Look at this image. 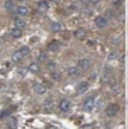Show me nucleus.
<instances>
[{
    "mask_svg": "<svg viewBox=\"0 0 128 129\" xmlns=\"http://www.w3.org/2000/svg\"><path fill=\"white\" fill-rule=\"evenodd\" d=\"M95 101H96V96H95V94L88 96V97L83 100V103H82L83 111H92V110H93V107H95Z\"/></svg>",
    "mask_w": 128,
    "mask_h": 129,
    "instance_id": "obj_1",
    "label": "nucleus"
},
{
    "mask_svg": "<svg viewBox=\"0 0 128 129\" xmlns=\"http://www.w3.org/2000/svg\"><path fill=\"white\" fill-rule=\"evenodd\" d=\"M118 111H120V107H118V104H116V103H111L106 107V115H107V117H116V115L118 114Z\"/></svg>",
    "mask_w": 128,
    "mask_h": 129,
    "instance_id": "obj_2",
    "label": "nucleus"
},
{
    "mask_svg": "<svg viewBox=\"0 0 128 129\" xmlns=\"http://www.w3.org/2000/svg\"><path fill=\"white\" fill-rule=\"evenodd\" d=\"M70 108H71V103H70V100H67V99L60 100V103H58V110H60L61 112H68Z\"/></svg>",
    "mask_w": 128,
    "mask_h": 129,
    "instance_id": "obj_3",
    "label": "nucleus"
},
{
    "mask_svg": "<svg viewBox=\"0 0 128 129\" xmlns=\"http://www.w3.org/2000/svg\"><path fill=\"white\" fill-rule=\"evenodd\" d=\"M89 67H91V62H89L88 58H81L79 61H78V64H77V68L79 71H86Z\"/></svg>",
    "mask_w": 128,
    "mask_h": 129,
    "instance_id": "obj_4",
    "label": "nucleus"
},
{
    "mask_svg": "<svg viewBox=\"0 0 128 129\" xmlns=\"http://www.w3.org/2000/svg\"><path fill=\"white\" fill-rule=\"evenodd\" d=\"M95 25L100 29L106 28V25H107V18L106 17H96L95 18Z\"/></svg>",
    "mask_w": 128,
    "mask_h": 129,
    "instance_id": "obj_5",
    "label": "nucleus"
},
{
    "mask_svg": "<svg viewBox=\"0 0 128 129\" xmlns=\"http://www.w3.org/2000/svg\"><path fill=\"white\" fill-rule=\"evenodd\" d=\"M32 87H33V92H35L36 94H39V96L46 93V87H45L42 83H38V82H36V83L32 85Z\"/></svg>",
    "mask_w": 128,
    "mask_h": 129,
    "instance_id": "obj_6",
    "label": "nucleus"
},
{
    "mask_svg": "<svg viewBox=\"0 0 128 129\" xmlns=\"http://www.w3.org/2000/svg\"><path fill=\"white\" fill-rule=\"evenodd\" d=\"M88 87H89L88 82H79V83L77 85V94H83V93L88 90Z\"/></svg>",
    "mask_w": 128,
    "mask_h": 129,
    "instance_id": "obj_7",
    "label": "nucleus"
},
{
    "mask_svg": "<svg viewBox=\"0 0 128 129\" xmlns=\"http://www.w3.org/2000/svg\"><path fill=\"white\" fill-rule=\"evenodd\" d=\"M60 50V43L58 42H50L49 45H47V51H50V53H57V51Z\"/></svg>",
    "mask_w": 128,
    "mask_h": 129,
    "instance_id": "obj_8",
    "label": "nucleus"
},
{
    "mask_svg": "<svg viewBox=\"0 0 128 129\" xmlns=\"http://www.w3.org/2000/svg\"><path fill=\"white\" fill-rule=\"evenodd\" d=\"M6 126H7V129H15L17 128V118L8 117L7 121H6Z\"/></svg>",
    "mask_w": 128,
    "mask_h": 129,
    "instance_id": "obj_9",
    "label": "nucleus"
},
{
    "mask_svg": "<svg viewBox=\"0 0 128 129\" xmlns=\"http://www.w3.org/2000/svg\"><path fill=\"white\" fill-rule=\"evenodd\" d=\"M43 108H45V111H52V108H53V99L52 97H47L43 101Z\"/></svg>",
    "mask_w": 128,
    "mask_h": 129,
    "instance_id": "obj_10",
    "label": "nucleus"
},
{
    "mask_svg": "<svg viewBox=\"0 0 128 129\" xmlns=\"http://www.w3.org/2000/svg\"><path fill=\"white\" fill-rule=\"evenodd\" d=\"M85 34H86L85 29H83V28H79V29H77V31L74 32V38H75L77 40H82L83 38H85Z\"/></svg>",
    "mask_w": 128,
    "mask_h": 129,
    "instance_id": "obj_11",
    "label": "nucleus"
},
{
    "mask_svg": "<svg viewBox=\"0 0 128 129\" xmlns=\"http://www.w3.org/2000/svg\"><path fill=\"white\" fill-rule=\"evenodd\" d=\"M17 15H19V17H25V15H28V7L25 6H17Z\"/></svg>",
    "mask_w": 128,
    "mask_h": 129,
    "instance_id": "obj_12",
    "label": "nucleus"
},
{
    "mask_svg": "<svg viewBox=\"0 0 128 129\" xmlns=\"http://www.w3.org/2000/svg\"><path fill=\"white\" fill-rule=\"evenodd\" d=\"M64 29V25L61 22H53L52 25H50V31L52 32H60Z\"/></svg>",
    "mask_w": 128,
    "mask_h": 129,
    "instance_id": "obj_13",
    "label": "nucleus"
},
{
    "mask_svg": "<svg viewBox=\"0 0 128 129\" xmlns=\"http://www.w3.org/2000/svg\"><path fill=\"white\" fill-rule=\"evenodd\" d=\"M39 70H40V67H39V62H31L29 65H28V71L32 74H38Z\"/></svg>",
    "mask_w": 128,
    "mask_h": 129,
    "instance_id": "obj_14",
    "label": "nucleus"
},
{
    "mask_svg": "<svg viewBox=\"0 0 128 129\" xmlns=\"http://www.w3.org/2000/svg\"><path fill=\"white\" fill-rule=\"evenodd\" d=\"M25 26V21L24 20H21V18H14V28H17V29H22Z\"/></svg>",
    "mask_w": 128,
    "mask_h": 129,
    "instance_id": "obj_15",
    "label": "nucleus"
},
{
    "mask_svg": "<svg viewBox=\"0 0 128 129\" xmlns=\"http://www.w3.org/2000/svg\"><path fill=\"white\" fill-rule=\"evenodd\" d=\"M79 72H81V71L78 70L77 67H70V68H67V74H68V76H77V75H79Z\"/></svg>",
    "mask_w": 128,
    "mask_h": 129,
    "instance_id": "obj_16",
    "label": "nucleus"
},
{
    "mask_svg": "<svg viewBox=\"0 0 128 129\" xmlns=\"http://www.w3.org/2000/svg\"><path fill=\"white\" fill-rule=\"evenodd\" d=\"M110 75H111V68L109 67V65H106V67L103 68V79L107 81V79L110 78Z\"/></svg>",
    "mask_w": 128,
    "mask_h": 129,
    "instance_id": "obj_17",
    "label": "nucleus"
},
{
    "mask_svg": "<svg viewBox=\"0 0 128 129\" xmlns=\"http://www.w3.org/2000/svg\"><path fill=\"white\" fill-rule=\"evenodd\" d=\"M110 92L113 93V94H117V93L120 92V85L117 83V82H113V83L110 85Z\"/></svg>",
    "mask_w": 128,
    "mask_h": 129,
    "instance_id": "obj_18",
    "label": "nucleus"
},
{
    "mask_svg": "<svg viewBox=\"0 0 128 129\" xmlns=\"http://www.w3.org/2000/svg\"><path fill=\"white\" fill-rule=\"evenodd\" d=\"M21 35H22L21 29H17V28L11 29V38L13 39H18V38H21Z\"/></svg>",
    "mask_w": 128,
    "mask_h": 129,
    "instance_id": "obj_19",
    "label": "nucleus"
},
{
    "mask_svg": "<svg viewBox=\"0 0 128 129\" xmlns=\"http://www.w3.org/2000/svg\"><path fill=\"white\" fill-rule=\"evenodd\" d=\"M4 9L7 10V11H13V9H14L13 0H6V2H4Z\"/></svg>",
    "mask_w": 128,
    "mask_h": 129,
    "instance_id": "obj_20",
    "label": "nucleus"
},
{
    "mask_svg": "<svg viewBox=\"0 0 128 129\" xmlns=\"http://www.w3.org/2000/svg\"><path fill=\"white\" fill-rule=\"evenodd\" d=\"M38 9L42 10V11H46V10L49 9V4H47V2H45V0L39 2V3H38Z\"/></svg>",
    "mask_w": 128,
    "mask_h": 129,
    "instance_id": "obj_21",
    "label": "nucleus"
},
{
    "mask_svg": "<svg viewBox=\"0 0 128 129\" xmlns=\"http://www.w3.org/2000/svg\"><path fill=\"white\" fill-rule=\"evenodd\" d=\"M8 117H11V110L10 108L3 110V111L0 112V118H2V119H6V118H8Z\"/></svg>",
    "mask_w": 128,
    "mask_h": 129,
    "instance_id": "obj_22",
    "label": "nucleus"
},
{
    "mask_svg": "<svg viewBox=\"0 0 128 129\" xmlns=\"http://www.w3.org/2000/svg\"><path fill=\"white\" fill-rule=\"evenodd\" d=\"M18 51H19V54H21L22 57H27L28 54H29V51H31V50H29V47H28V46H24V47H21Z\"/></svg>",
    "mask_w": 128,
    "mask_h": 129,
    "instance_id": "obj_23",
    "label": "nucleus"
},
{
    "mask_svg": "<svg viewBox=\"0 0 128 129\" xmlns=\"http://www.w3.org/2000/svg\"><path fill=\"white\" fill-rule=\"evenodd\" d=\"M22 58H24V57H22L21 54H19V51H15V53L13 54V61H14V62H18V61H21Z\"/></svg>",
    "mask_w": 128,
    "mask_h": 129,
    "instance_id": "obj_24",
    "label": "nucleus"
},
{
    "mask_svg": "<svg viewBox=\"0 0 128 129\" xmlns=\"http://www.w3.org/2000/svg\"><path fill=\"white\" fill-rule=\"evenodd\" d=\"M46 58H47L46 53H39V54H38V61H39V62H42V61H46Z\"/></svg>",
    "mask_w": 128,
    "mask_h": 129,
    "instance_id": "obj_25",
    "label": "nucleus"
},
{
    "mask_svg": "<svg viewBox=\"0 0 128 129\" xmlns=\"http://www.w3.org/2000/svg\"><path fill=\"white\" fill-rule=\"evenodd\" d=\"M107 58H109V60L117 58V51H110V53H109V56H107Z\"/></svg>",
    "mask_w": 128,
    "mask_h": 129,
    "instance_id": "obj_26",
    "label": "nucleus"
},
{
    "mask_svg": "<svg viewBox=\"0 0 128 129\" xmlns=\"http://www.w3.org/2000/svg\"><path fill=\"white\" fill-rule=\"evenodd\" d=\"M46 67H47V70H54L56 64H54L53 61H47V62H46Z\"/></svg>",
    "mask_w": 128,
    "mask_h": 129,
    "instance_id": "obj_27",
    "label": "nucleus"
},
{
    "mask_svg": "<svg viewBox=\"0 0 128 129\" xmlns=\"http://www.w3.org/2000/svg\"><path fill=\"white\" fill-rule=\"evenodd\" d=\"M50 76H52L53 79H56V81L58 79V75H57V72H54V71H53V72H50Z\"/></svg>",
    "mask_w": 128,
    "mask_h": 129,
    "instance_id": "obj_28",
    "label": "nucleus"
},
{
    "mask_svg": "<svg viewBox=\"0 0 128 129\" xmlns=\"http://www.w3.org/2000/svg\"><path fill=\"white\" fill-rule=\"evenodd\" d=\"M96 78H97V75H96V74H92V75H91V81H96Z\"/></svg>",
    "mask_w": 128,
    "mask_h": 129,
    "instance_id": "obj_29",
    "label": "nucleus"
},
{
    "mask_svg": "<svg viewBox=\"0 0 128 129\" xmlns=\"http://www.w3.org/2000/svg\"><path fill=\"white\" fill-rule=\"evenodd\" d=\"M100 0H89V3H92V4H97Z\"/></svg>",
    "mask_w": 128,
    "mask_h": 129,
    "instance_id": "obj_30",
    "label": "nucleus"
},
{
    "mask_svg": "<svg viewBox=\"0 0 128 129\" xmlns=\"http://www.w3.org/2000/svg\"><path fill=\"white\" fill-rule=\"evenodd\" d=\"M121 62H122V64L125 62V54H122V56H121Z\"/></svg>",
    "mask_w": 128,
    "mask_h": 129,
    "instance_id": "obj_31",
    "label": "nucleus"
},
{
    "mask_svg": "<svg viewBox=\"0 0 128 129\" xmlns=\"http://www.w3.org/2000/svg\"><path fill=\"white\" fill-rule=\"evenodd\" d=\"M111 43H113V45H116V43H118V39H116V38H114V39H113V42H111Z\"/></svg>",
    "mask_w": 128,
    "mask_h": 129,
    "instance_id": "obj_32",
    "label": "nucleus"
},
{
    "mask_svg": "<svg viewBox=\"0 0 128 129\" xmlns=\"http://www.w3.org/2000/svg\"><path fill=\"white\" fill-rule=\"evenodd\" d=\"M82 3H89V0H81Z\"/></svg>",
    "mask_w": 128,
    "mask_h": 129,
    "instance_id": "obj_33",
    "label": "nucleus"
},
{
    "mask_svg": "<svg viewBox=\"0 0 128 129\" xmlns=\"http://www.w3.org/2000/svg\"><path fill=\"white\" fill-rule=\"evenodd\" d=\"M0 43H2V39H0Z\"/></svg>",
    "mask_w": 128,
    "mask_h": 129,
    "instance_id": "obj_34",
    "label": "nucleus"
}]
</instances>
